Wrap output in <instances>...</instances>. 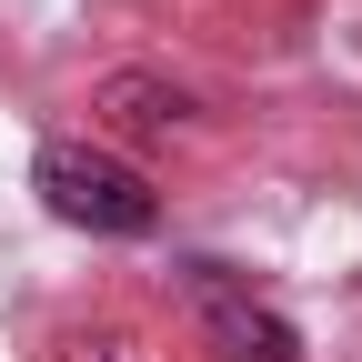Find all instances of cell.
I'll return each instance as SVG.
<instances>
[{
	"mask_svg": "<svg viewBox=\"0 0 362 362\" xmlns=\"http://www.w3.org/2000/svg\"><path fill=\"white\" fill-rule=\"evenodd\" d=\"M202 342H211V362H302V332L272 302L232 292L221 272H202Z\"/></svg>",
	"mask_w": 362,
	"mask_h": 362,
	"instance_id": "cell-2",
	"label": "cell"
},
{
	"mask_svg": "<svg viewBox=\"0 0 362 362\" xmlns=\"http://www.w3.org/2000/svg\"><path fill=\"white\" fill-rule=\"evenodd\" d=\"M30 181H40V202H51L71 232H111V242H131V232H151V221H161V202H151L141 171L111 161V151H81V141H51V151L30 161Z\"/></svg>",
	"mask_w": 362,
	"mask_h": 362,
	"instance_id": "cell-1",
	"label": "cell"
},
{
	"mask_svg": "<svg viewBox=\"0 0 362 362\" xmlns=\"http://www.w3.org/2000/svg\"><path fill=\"white\" fill-rule=\"evenodd\" d=\"M101 111H111L121 131H171L192 101H181V90H161V81H141V71H121V81H101Z\"/></svg>",
	"mask_w": 362,
	"mask_h": 362,
	"instance_id": "cell-3",
	"label": "cell"
}]
</instances>
